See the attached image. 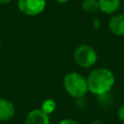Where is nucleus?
Listing matches in <instances>:
<instances>
[{"label": "nucleus", "mask_w": 124, "mask_h": 124, "mask_svg": "<svg viewBox=\"0 0 124 124\" xmlns=\"http://www.w3.org/2000/svg\"><path fill=\"white\" fill-rule=\"evenodd\" d=\"M88 91L97 96L108 93L114 85L113 73L107 68H98L89 73L86 78Z\"/></svg>", "instance_id": "nucleus-1"}, {"label": "nucleus", "mask_w": 124, "mask_h": 124, "mask_svg": "<svg viewBox=\"0 0 124 124\" xmlns=\"http://www.w3.org/2000/svg\"><path fill=\"white\" fill-rule=\"evenodd\" d=\"M63 86L65 91L75 99L84 97L88 91L86 78L76 72L68 73L64 77Z\"/></svg>", "instance_id": "nucleus-2"}, {"label": "nucleus", "mask_w": 124, "mask_h": 124, "mask_svg": "<svg viewBox=\"0 0 124 124\" xmlns=\"http://www.w3.org/2000/svg\"><path fill=\"white\" fill-rule=\"evenodd\" d=\"M98 59L96 50L89 45H80L74 51V60L76 64L81 68L93 67Z\"/></svg>", "instance_id": "nucleus-3"}, {"label": "nucleus", "mask_w": 124, "mask_h": 124, "mask_svg": "<svg viewBox=\"0 0 124 124\" xmlns=\"http://www.w3.org/2000/svg\"><path fill=\"white\" fill-rule=\"evenodd\" d=\"M46 0H18L17 8L18 10L30 16H38L44 12L46 9Z\"/></svg>", "instance_id": "nucleus-4"}, {"label": "nucleus", "mask_w": 124, "mask_h": 124, "mask_svg": "<svg viewBox=\"0 0 124 124\" xmlns=\"http://www.w3.org/2000/svg\"><path fill=\"white\" fill-rule=\"evenodd\" d=\"M25 124H50L48 114L41 108H36L28 112L25 117Z\"/></svg>", "instance_id": "nucleus-5"}, {"label": "nucleus", "mask_w": 124, "mask_h": 124, "mask_svg": "<svg viewBox=\"0 0 124 124\" xmlns=\"http://www.w3.org/2000/svg\"><path fill=\"white\" fill-rule=\"evenodd\" d=\"M16 108L14 104L4 98H0V121H8L15 116Z\"/></svg>", "instance_id": "nucleus-6"}, {"label": "nucleus", "mask_w": 124, "mask_h": 124, "mask_svg": "<svg viewBox=\"0 0 124 124\" xmlns=\"http://www.w3.org/2000/svg\"><path fill=\"white\" fill-rule=\"evenodd\" d=\"M108 28L110 32L116 36H124V14H118L113 16L108 22Z\"/></svg>", "instance_id": "nucleus-7"}, {"label": "nucleus", "mask_w": 124, "mask_h": 124, "mask_svg": "<svg viewBox=\"0 0 124 124\" xmlns=\"http://www.w3.org/2000/svg\"><path fill=\"white\" fill-rule=\"evenodd\" d=\"M99 10L107 15H112L116 13L121 5V0H98Z\"/></svg>", "instance_id": "nucleus-8"}, {"label": "nucleus", "mask_w": 124, "mask_h": 124, "mask_svg": "<svg viewBox=\"0 0 124 124\" xmlns=\"http://www.w3.org/2000/svg\"><path fill=\"white\" fill-rule=\"evenodd\" d=\"M81 8L84 12L93 14L99 11V1L98 0H83L81 3Z\"/></svg>", "instance_id": "nucleus-9"}, {"label": "nucleus", "mask_w": 124, "mask_h": 124, "mask_svg": "<svg viewBox=\"0 0 124 124\" xmlns=\"http://www.w3.org/2000/svg\"><path fill=\"white\" fill-rule=\"evenodd\" d=\"M55 108H56V104L52 99H46L41 105V109L48 115L55 110Z\"/></svg>", "instance_id": "nucleus-10"}, {"label": "nucleus", "mask_w": 124, "mask_h": 124, "mask_svg": "<svg viewBox=\"0 0 124 124\" xmlns=\"http://www.w3.org/2000/svg\"><path fill=\"white\" fill-rule=\"evenodd\" d=\"M117 117L121 122L124 123V104L119 107V108L117 110Z\"/></svg>", "instance_id": "nucleus-11"}, {"label": "nucleus", "mask_w": 124, "mask_h": 124, "mask_svg": "<svg viewBox=\"0 0 124 124\" xmlns=\"http://www.w3.org/2000/svg\"><path fill=\"white\" fill-rule=\"evenodd\" d=\"M84 97H81V98H78V99H76V105H77V108H78L79 109H82L85 108V102H82L84 99Z\"/></svg>", "instance_id": "nucleus-12"}, {"label": "nucleus", "mask_w": 124, "mask_h": 124, "mask_svg": "<svg viewBox=\"0 0 124 124\" xmlns=\"http://www.w3.org/2000/svg\"><path fill=\"white\" fill-rule=\"evenodd\" d=\"M58 124H79L78 121L74 120V119H70V118H66V119H63L61 120Z\"/></svg>", "instance_id": "nucleus-13"}, {"label": "nucleus", "mask_w": 124, "mask_h": 124, "mask_svg": "<svg viewBox=\"0 0 124 124\" xmlns=\"http://www.w3.org/2000/svg\"><path fill=\"white\" fill-rule=\"evenodd\" d=\"M91 124H105V122L103 120H100V119H95L91 122Z\"/></svg>", "instance_id": "nucleus-14"}, {"label": "nucleus", "mask_w": 124, "mask_h": 124, "mask_svg": "<svg viewBox=\"0 0 124 124\" xmlns=\"http://www.w3.org/2000/svg\"><path fill=\"white\" fill-rule=\"evenodd\" d=\"M55 2H57V3H59V4H64V3H67L69 0H54Z\"/></svg>", "instance_id": "nucleus-15"}, {"label": "nucleus", "mask_w": 124, "mask_h": 124, "mask_svg": "<svg viewBox=\"0 0 124 124\" xmlns=\"http://www.w3.org/2000/svg\"><path fill=\"white\" fill-rule=\"evenodd\" d=\"M12 0H0V4H9L10 2H11Z\"/></svg>", "instance_id": "nucleus-16"}, {"label": "nucleus", "mask_w": 124, "mask_h": 124, "mask_svg": "<svg viewBox=\"0 0 124 124\" xmlns=\"http://www.w3.org/2000/svg\"><path fill=\"white\" fill-rule=\"evenodd\" d=\"M0 45H1V38H0Z\"/></svg>", "instance_id": "nucleus-17"}, {"label": "nucleus", "mask_w": 124, "mask_h": 124, "mask_svg": "<svg viewBox=\"0 0 124 124\" xmlns=\"http://www.w3.org/2000/svg\"><path fill=\"white\" fill-rule=\"evenodd\" d=\"M0 85H1V81H0Z\"/></svg>", "instance_id": "nucleus-18"}]
</instances>
